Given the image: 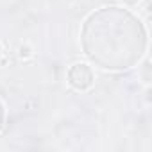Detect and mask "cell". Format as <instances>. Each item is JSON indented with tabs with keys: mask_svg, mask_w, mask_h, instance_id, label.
<instances>
[{
	"mask_svg": "<svg viewBox=\"0 0 152 152\" xmlns=\"http://www.w3.org/2000/svg\"><path fill=\"white\" fill-rule=\"evenodd\" d=\"M81 39L88 59L111 72L132 68L147 48L143 23L122 7H104L90 15Z\"/></svg>",
	"mask_w": 152,
	"mask_h": 152,
	"instance_id": "1",
	"label": "cell"
},
{
	"mask_svg": "<svg viewBox=\"0 0 152 152\" xmlns=\"http://www.w3.org/2000/svg\"><path fill=\"white\" fill-rule=\"evenodd\" d=\"M68 83L72 88L75 90H88L91 84H93V72L88 64L84 63H77V64H73L70 70H68Z\"/></svg>",
	"mask_w": 152,
	"mask_h": 152,
	"instance_id": "2",
	"label": "cell"
},
{
	"mask_svg": "<svg viewBox=\"0 0 152 152\" xmlns=\"http://www.w3.org/2000/svg\"><path fill=\"white\" fill-rule=\"evenodd\" d=\"M2 127H4V106L0 104V131H2Z\"/></svg>",
	"mask_w": 152,
	"mask_h": 152,
	"instance_id": "3",
	"label": "cell"
},
{
	"mask_svg": "<svg viewBox=\"0 0 152 152\" xmlns=\"http://www.w3.org/2000/svg\"><path fill=\"white\" fill-rule=\"evenodd\" d=\"M125 4H129V6H134V4H138V0H124Z\"/></svg>",
	"mask_w": 152,
	"mask_h": 152,
	"instance_id": "4",
	"label": "cell"
},
{
	"mask_svg": "<svg viewBox=\"0 0 152 152\" xmlns=\"http://www.w3.org/2000/svg\"><path fill=\"white\" fill-rule=\"evenodd\" d=\"M0 54H2V48H0Z\"/></svg>",
	"mask_w": 152,
	"mask_h": 152,
	"instance_id": "5",
	"label": "cell"
}]
</instances>
